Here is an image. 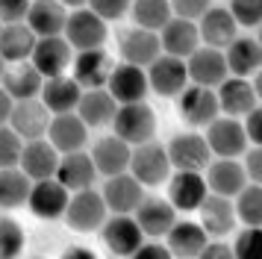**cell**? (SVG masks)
Here are the masks:
<instances>
[{
  "label": "cell",
  "instance_id": "53",
  "mask_svg": "<svg viewBox=\"0 0 262 259\" xmlns=\"http://www.w3.org/2000/svg\"><path fill=\"white\" fill-rule=\"evenodd\" d=\"M33 259H41V256H33Z\"/></svg>",
  "mask_w": 262,
  "mask_h": 259
},
{
  "label": "cell",
  "instance_id": "41",
  "mask_svg": "<svg viewBox=\"0 0 262 259\" xmlns=\"http://www.w3.org/2000/svg\"><path fill=\"white\" fill-rule=\"evenodd\" d=\"M259 227H245L236 235V242L230 245L233 259H259Z\"/></svg>",
  "mask_w": 262,
  "mask_h": 259
},
{
  "label": "cell",
  "instance_id": "43",
  "mask_svg": "<svg viewBox=\"0 0 262 259\" xmlns=\"http://www.w3.org/2000/svg\"><path fill=\"white\" fill-rule=\"evenodd\" d=\"M89 12H95L100 21H118L124 18L127 12H130V3H124V0H92V3H85Z\"/></svg>",
  "mask_w": 262,
  "mask_h": 259
},
{
  "label": "cell",
  "instance_id": "10",
  "mask_svg": "<svg viewBox=\"0 0 262 259\" xmlns=\"http://www.w3.org/2000/svg\"><path fill=\"white\" fill-rule=\"evenodd\" d=\"M71 62H74V50L68 47V41L62 35H56V38H38L36 47H33V56H30V65L38 71L41 80L62 77Z\"/></svg>",
  "mask_w": 262,
  "mask_h": 259
},
{
  "label": "cell",
  "instance_id": "30",
  "mask_svg": "<svg viewBox=\"0 0 262 259\" xmlns=\"http://www.w3.org/2000/svg\"><path fill=\"white\" fill-rule=\"evenodd\" d=\"M65 21H68V12H65L62 3H56V0H36V3H30L24 24L30 27V33L36 38H56L65 30Z\"/></svg>",
  "mask_w": 262,
  "mask_h": 259
},
{
  "label": "cell",
  "instance_id": "34",
  "mask_svg": "<svg viewBox=\"0 0 262 259\" xmlns=\"http://www.w3.org/2000/svg\"><path fill=\"white\" fill-rule=\"evenodd\" d=\"M115 112H118V103L109 97L106 89H95V92H83L74 115L80 118L85 127H112Z\"/></svg>",
  "mask_w": 262,
  "mask_h": 259
},
{
  "label": "cell",
  "instance_id": "5",
  "mask_svg": "<svg viewBox=\"0 0 262 259\" xmlns=\"http://www.w3.org/2000/svg\"><path fill=\"white\" fill-rule=\"evenodd\" d=\"M71 230L77 233H92V230H100L103 221L109 218L106 203L100 198V191L95 188H85V191H77L68 198V206H65V215H62Z\"/></svg>",
  "mask_w": 262,
  "mask_h": 259
},
{
  "label": "cell",
  "instance_id": "26",
  "mask_svg": "<svg viewBox=\"0 0 262 259\" xmlns=\"http://www.w3.org/2000/svg\"><path fill=\"white\" fill-rule=\"evenodd\" d=\"M118 50L127 65H136V68H147L162 50H159V35L147 33V30H139V27H130L118 35Z\"/></svg>",
  "mask_w": 262,
  "mask_h": 259
},
{
  "label": "cell",
  "instance_id": "6",
  "mask_svg": "<svg viewBox=\"0 0 262 259\" xmlns=\"http://www.w3.org/2000/svg\"><path fill=\"white\" fill-rule=\"evenodd\" d=\"M144 77H147V92H156L159 97H180L183 89L189 85V77H186V62L174 56H159L144 68Z\"/></svg>",
  "mask_w": 262,
  "mask_h": 259
},
{
  "label": "cell",
  "instance_id": "20",
  "mask_svg": "<svg viewBox=\"0 0 262 259\" xmlns=\"http://www.w3.org/2000/svg\"><path fill=\"white\" fill-rule=\"evenodd\" d=\"M209 191L203 183V174H189V171H177L168 177V203L174 206V212H198Z\"/></svg>",
  "mask_w": 262,
  "mask_h": 259
},
{
  "label": "cell",
  "instance_id": "24",
  "mask_svg": "<svg viewBox=\"0 0 262 259\" xmlns=\"http://www.w3.org/2000/svg\"><path fill=\"white\" fill-rule=\"evenodd\" d=\"M133 221L139 224L142 235L159 239V235H168V230L174 227L177 212H174V206H171L165 198H142V203L136 206Z\"/></svg>",
  "mask_w": 262,
  "mask_h": 259
},
{
  "label": "cell",
  "instance_id": "3",
  "mask_svg": "<svg viewBox=\"0 0 262 259\" xmlns=\"http://www.w3.org/2000/svg\"><path fill=\"white\" fill-rule=\"evenodd\" d=\"M165 153L174 171H189V174H203L206 165L212 162V153L201 133H177L165 144Z\"/></svg>",
  "mask_w": 262,
  "mask_h": 259
},
{
  "label": "cell",
  "instance_id": "48",
  "mask_svg": "<svg viewBox=\"0 0 262 259\" xmlns=\"http://www.w3.org/2000/svg\"><path fill=\"white\" fill-rule=\"evenodd\" d=\"M130 259H174L171 253H168L165 245H159V242H150V245H142L136 253H133Z\"/></svg>",
  "mask_w": 262,
  "mask_h": 259
},
{
  "label": "cell",
  "instance_id": "49",
  "mask_svg": "<svg viewBox=\"0 0 262 259\" xmlns=\"http://www.w3.org/2000/svg\"><path fill=\"white\" fill-rule=\"evenodd\" d=\"M198 259H233V250L224 242H206V247L201 250Z\"/></svg>",
  "mask_w": 262,
  "mask_h": 259
},
{
  "label": "cell",
  "instance_id": "52",
  "mask_svg": "<svg viewBox=\"0 0 262 259\" xmlns=\"http://www.w3.org/2000/svg\"><path fill=\"white\" fill-rule=\"evenodd\" d=\"M3 71H6V62H3V59H0V77H3Z\"/></svg>",
  "mask_w": 262,
  "mask_h": 259
},
{
  "label": "cell",
  "instance_id": "28",
  "mask_svg": "<svg viewBox=\"0 0 262 259\" xmlns=\"http://www.w3.org/2000/svg\"><path fill=\"white\" fill-rule=\"evenodd\" d=\"M48 141L53 144V150L65 156V153H77L85 147L89 141V127H85L80 118L74 115H53L48 127Z\"/></svg>",
  "mask_w": 262,
  "mask_h": 259
},
{
  "label": "cell",
  "instance_id": "22",
  "mask_svg": "<svg viewBox=\"0 0 262 259\" xmlns=\"http://www.w3.org/2000/svg\"><path fill=\"white\" fill-rule=\"evenodd\" d=\"M224 62H227V74L248 80L250 74H259V62H262V47L259 38L253 35H236L230 47H224Z\"/></svg>",
  "mask_w": 262,
  "mask_h": 259
},
{
  "label": "cell",
  "instance_id": "32",
  "mask_svg": "<svg viewBox=\"0 0 262 259\" xmlns=\"http://www.w3.org/2000/svg\"><path fill=\"white\" fill-rule=\"evenodd\" d=\"M45 80L38 77V71L30 62H18V65H6L3 77H0V89L12 97V103L21 100H36L41 94Z\"/></svg>",
  "mask_w": 262,
  "mask_h": 259
},
{
  "label": "cell",
  "instance_id": "47",
  "mask_svg": "<svg viewBox=\"0 0 262 259\" xmlns=\"http://www.w3.org/2000/svg\"><path fill=\"white\" fill-rule=\"evenodd\" d=\"M245 177H248V183H256L259 186L262 180V150L259 147H250V150H245Z\"/></svg>",
  "mask_w": 262,
  "mask_h": 259
},
{
  "label": "cell",
  "instance_id": "12",
  "mask_svg": "<svg viewBox=\"0 0 262 259\" xmlns=\"http://www.w3.org/2000/svg\"><path fill=\"white\" fill-rule=\"evenodd\" d=\"M74 74L71 80L83 89V92H95V89H106V80L112 68H115V62L109 59V53L103 47H97V50H85V53H77L74 56Z\"/></svg>",
  "mask_w": 262,
  "mask_h": 259
},
{
  "label": "cell",
  "instance_id": "13",
  "mask_svg": "<svg viewBox=\"0 0 262 259\" xmlns=\"http://www.w3.org/2000/svg\"><path fill=\"white\" fill-rule=\"evenodd\" d=\"M106 92L109 97L118 106H130V103H144V94H147V77L142 68L121 62L112 68L106 80Z\"/></svg>",
  "mask_w": 262,
  "mask_h": 259
},
{
  "label": "cell",
  "instance_id": "17",
  "mask_svg": "<svg viewBox=\"0 0 262 259\" xmlns=\"http://www.w3.org/2000/svg\"><path fill=\"white\" fill-rule=\"evenodd\" d=\"M215 100H218V112L221 115L236 118V121H242L253 106H259V97L250 89V80H238V77H227L215 89Z\"/></svg>",
  "mask_w": 262,
  "mask_h": 259
},
{
  "label": "cell",
  "instance_id": "16",
  "mask_svg": "<svg viewBox=\"0 0 262 259\" xmlns=\"http://www.w3.org/2000/svg\"><path fill=\"white\" fill-rule=\"evenodd\" d=\"M56 165H59V153L53 150V144H50L48 139L24 141V150H21L18 171H21L30 183L53 180V174H56Z\"/></svg>",
  "mask_w": 262,
  "mask_h": 259
},
{
  "label": "cell",
  "instance_id": "25",
  "mask_svg": "<svg viewBox=\"0 0 262 259\" xmlns=\"http://www.w3.org/2000/svg\"><path fill=\"white\" fill-rule=\"evenodd\" d=\"M201 215V230L206 233V239H224L233 233L236 227V212H233V200L218 198V195H206L203 203L198 206Z\"/></svg>",
  "mask_w": 262,
  "mask_h": 259
},
{
  "label": "cell",
  "instance_id": "19",
  "mask_svg": "<svg viewBox=\"0 0 262 259\" xmlns=\"http://www.w3.org/2000/svg\"><path fill=\"white\" fill-rule=\"evenodd\" d=\"M100 198L106 203V212H112V215H133L144 198V188L130 174H118V177H106Z\"/></svg>",
  "mask_w": 262,
  "mask_h": 259
},
{
  "label": "cell",
  "instance_id": "8",
  "mask_svg": "<svg viewBox=\"0 0 262 259\" xmlns=\"http://www.w3.org/2000/svg\"><path fill=\"white\" fill-rule=\"evenodd\" d=\"M186 77H189V85H201V89H212L215 92L230 77L224 62V50H212V47L201 45L186 59Z\"/></svg>",
  "mask_w": 262,
  "mask_h": 259
},
{
  "label": "cell",
  "instance_id": "27",
  "mask_svg": "<svg viewBox=\"0 0 262 259\" xmlns=\"http://www.w3.org/2000/svg\"><path fill=\"white\" fill-rule=\"evenodd\" d=\"M68 191L56 183V180H41V183H33L30 186V198H27V206L36 218H45V221H53V218H62L65 215V206H68Z\"/></svg>",
  "mask_w": 262,
  "mask_h": 259
},
{
  "label": "cell",
  "instance_id": "1",
  "mask_svg": "<svg viewBox=\"0 0 262 259\" xmlns=\"http://www.w3.org/2000/svg\"><path fill=\"white\" fill-rule=\"evenodd\" d=\"M127 174L139 183V186H162L171 177V162H168V153L162 141H147V144H139L133 147L130 153V168Z\"/></svg>",
  "mask_w": 262,
  "mask_h": 259
},
{
  "label": "cell",
  "instance_id": "18",
  "mask_svg": "<svg viewBox=\"0 0 262 259\" xmlns=\"http://www.w3.org/2000/svg\"><path fill=\"white\" fill-rule=\"evenodd\" d=\"M95 177H97V171H95V165H92V156L83 150H77V153L59 156V165H56L53 180L68 195H77V191H85V188L95 186Z\"/></svg>",
  "mask_w": 262,
  "mask_h": 259
},
{
  "label": "cell",
  "instance_id": "21",
  "mask_svg": "<svg viewBox=\"0 0 262 259\" xmlns=\"http://www.w3.org/2000/svg\"><path fill=\"white\" fill-rule=\"evenodd\" d=\"M201 47V38H198V24L191 21H180L171 15V21L159 30V50L165 56H174V59H186Z\"/></svg>",
  "mask_w": 262,
  "mask_h": 259
},
{
  "label": "cell",
  "instance_id": "4",
  "mask_svg": "<svg viewBox=\"0 0 262 259\" xmlns=\"http://www.w3.org/2000/svg\"><path fill=\"white\" fill-rule=\"evenodd\" d=\"M62 38L77 53L97 50V47H103V41H106V24L100 21L95 12H89V6H80L77 12L68 15L65 30H62Z\"/></svg>",
  "mask_w": 262,
  "mask_h": 259
},
{
  "label": "cell",
  "instance_id": "37",
  "mask_svg": "<svg viewBox=\"0 0 262 259\" xmlns=\"http://www.w3.org/2000/svg\"><path fill=\"white\" fill-rule=\"evenodd\" d=\"M30 180H27L18 168H6L0 171V209H18L24 206L30 198Z\"/></svg>",
  "mask_w": 262,
  "mask_h": 259
},
{
  "label": "cell",
  "instance_id": "50",
  "mask_svg": "<svg viewBox=\"0 0 262 259\" xmlns=\"http://www.w3.org/2000/svg\"><path fill=\"white\" fill-rule=\"evenodd\" d=\"M12 97H9V94L3 92V89H0V127H6V124H9V115H12Z\"/></svg>",
  "mask_w": 262,
  "mask_h": 259
},
{
  "label": "cell",
  "instance_id": "36",
  "mask_svg": "<svg viewBox=\"0 0 262 259\" xmlns=\"http://www.w3.org/2000/svg\"><path fill=\"white\" fill-rule=\"evenodd\" d=\"M130 15L139 30L159 35V30L171 21V3L168 0H136L130 3Z\"/></svg>",
  "mask_w": 262,
  "mask_h": 259
},
{
  "label": "cell",
  "instance_id": "35",
  "mask_svg": "<svg viewBox=\"0 0 262 259\" xmlns=\"http://www.w3.org/2000/svg\"><path fill=\"white\" fill-rule=\"evenodd\" d=\"M36 35L30 33L27 24H12V27H0V59L6 65H18V62H30L33 47H36Z\"/></svg>",
  "mask_w": 262,
  "mask_h": 259
},
{
  "label": "cell",
  "instance_id": "39",
  "mask_svg": "<svg viewBox=\"0 0 262 259\" xmlns=\"http://www.w3.org/2000/svg\"><path fill=\"white\" fill-rule=\"evenodd\" d=\"M21 250H24L21 224L9 218V215H0V259H18Z\"/></svg>",
  "mask_w": 262,
  "mask_h": 259
},
{
  "label": "cell",
  "instance_id": "51",
  "mask_svg": "<svg viewBox=\"0 0 262 259\" xmlns=\"http://www.w3.org/2000/svg\"><path fill=\"white\" fill-rule=\"evenodd\" d=\"M59 259H97V256L89 250V247H68Z\"/></svg>",
  "mask_w": 262,
  "mask_h": 259
},
{
  "label": "cell",
  "instance_id": "38",
  "mask_svg": "<svg viewBox=\"0 0 262 259\" xmlns=\"http://www.w3.org/2000/svg\"><path fill=\"white\" fill-rule=\"evenodd\" d=\"M233 212H236V221H242L245 227H259V221H262V186L248 183L236 195Z\"/></svg>",
  "mask_w": 262,
  "mask_h": 259
},
{
  "label": "cell",
  "instance_id": "7",
  "mask_svg": "<svg viewBox=\"0 0 262 259\" xmlns=\"http://www.w3.org/2000/svg\"><path fill=\"white\" fill-rule=\"evenodd\" d=\"M206 147L215 159H236L248 150V139H245V130H242V121L236 118H224L218 115L206 127Z\"/></svg>",
  "mask_w": 262,
  "mask_h": 259
},
{
  "label": "cell",
  "instance_id": "42",
  "mask_svg": "<svg viewBox=\"0 0 262 259\" xmlns=\"http://www.w3.org/2000/svg\"><path fill=\"white\" fill-rule=\"evenodd\" d=\"M227 12H230V18L236 21V27L238 24H242V27H259V21H262L259 0H233V3L227 6Z\"/></svg>",
  "mask_w": 262,
  "mask_h": 259
},
{
  "label": "cell",
  "instance_id": "54",
  "mask_svg": "<svg viewBox=\"0 0 262 259\" xmlns=\"http://www.w3.org/2000/svg\"><path fill=\"white\" fill-rule=\"evenodd\" d=\"M112 259H115V256H112Z\"/></svg>",
  "mask_w": 262,
  "mask_h": 259
},
{
  "label": "cell",
  "instance_id": "44",
  "mask_svg": "<svg viewBox=\"0 0 262 259\" xmlns=\"http://www.w3.org/2000/svg\"><path fill=\"white\" fill-rule=\"evenodd\" d=\"M209 6H212V3H206V0H177V3H171V15L180 18V21L198 24Z\"/></svg>",
  "mask_w": 262,
  "mask_h": 259
},
{
  "label": "cell",
  "instance_id": "40",
  "mask_svg": "<svg viewBox=\"0 0 262 259\" xmlns=\"http://www.w3.org/2000/svg\"><path fill=\"white\" fill-rule=\"evenodd\" d=\"M21 150H24V141L18 139L9 127H0V171H6V168H18V162H21Z\"/></svg>",
  "mask_w": 262,
  "mask_h": 259
},
{
  "label": "cell",
  "instance_id": "33",
  "mask_svg": "<svg viewBox=\"0 0 262 259\" xmlns=\"http://www.w3.org/2000/svg\"><path fill=\"white\" fill-rule=\"evenodd\" d=\"M206 242L209 239L201 230V224L186 221V218L183 221H174V227L165 235V247L174 259H198L201 250L206 247Z\"/></svg>",
  "mask_w": 262,
  "mask_h": 259
},
{
  "label": "cell",
  "instance_id": "45",
  "mask_svg": "<svg viewBox=\"0 0 262 259\" xmlns=\"http://www.w3.org/2000/svg\"><path fill=\"white\" fill-rule=\"evenodd\" d=\"M27 0H0V27H12V24L27 21Z\"/></svg>",
  "mask_w": 262,
  "mask_h": 259
},
{
  "label": "cell",
  "instance_id": "23",
  "mask_svg": "<svg viewBox=\"0 0 262 259\" xmlns=\"http://www.w3.org/2000/svg\"><path fill=\"white\" fill-rule=\"evenodd\" d=\"M236 21L230 18L227 6H209L203 12V18L198 21V38L203 47H212V50H224L230 47V41L236 38Z\"/></svg>",
  "mask_w": 262,
  "mask_h": 259
},
{
  "label": "cell",
  "instance_id": "29",
  "mask_svg": "<svg viewBox=\"0 0 262 259\" xmlns=\"http://www.w3.org/2000/svg\"><path fill=\"white\" fill-rule=\"evenodd\" d=\"M130 153L133 147L130 144H124L121 139L115 136H103V139L95 141V147H92V165H95L97 174L103 177H118V174H127V168H130Z\"/></svg>",
  "mask_w": 262,
  "mask_h": 259
},
{
  "label": "cell",
  "instance_id": "11",
  "mask_svg": "<svg viewBox=\"0 0 262 259\" xmlns=\"http://www.w3.org/2000/svg\"><path fill=\"white\" fill-rule=\"evenodd\" d=\"M50 112L45 109L41 100H21V103L12 106V115H9V124L6 127L12 130L21 141H38L48 136L50 127Z\"/></svg>",
  "mask_w": 262,
  "mask_h": 259
},
{
  "label": "cell",
  "instance_id": "46",
  "mask_svg": "<svg viewBox=\"0 0 262 259\" xmlns=\"http://www.w3.org/2000/svg\"><path fill=\"white\" fill-rule=\"evenodd\" d=\"M242 130H245L248 144L259 147V144H262V109H259V106H253L248 115L242 118Z\"/></svg>",
  "mask_w": 262,
  "mask_h": 259
},
{
  "label": "cell",
  "instance_id": "31",
  "mask_svg": "<svg viewBox=\"0 0 262 259\" xmlns=\"http://www.w3.org/2000/svg\"><path fill=\"white\" fill-rule=\"evenodd\" d=\"M80 97H83V89L68 74L53 77V80H45L41 94H38V100L45 103V109H48L50 115H71V112H77Z\"/></svg>",
  "mask_w": 262,
  "mask_h": 259
},
{
  "label": "cell",
  "instance_id": "14",
  "mask_svg": "<svg viewBox=\"0 0 262 259\" xmlns=\"http://www.w3.org/2000/svg\"><path fill=\"white\" fill-rule=\"evenodd\" d=\"M177 109L180 118L189 124V127H209L218 112V100H215L212 89H201V85H186L183 94L177 97Z\"/></svg>",
  "mask_w": 262,
  "mask_h": 259
},
{
  "label": "cell",
  "instance_id": "15",
  "mask_svg": "<svg viewBox=\"0 0 262 259\" xmlns=\"http://www.w3.org/2000/svg\"><path fill=\"white\" fill-rule=\"evenodd\" d=\"M203 183H206V191L209 195H218V198L233 200L248 186V177H245V168L236 159H212L203 171Z\"/></svg>",
  "mask_w": 262,
  "mask_h": 259
},
{
  "label": "cell",
  "instance_id": "9",
  "mask_svg": "<svg viewBox=\"0 0 262 259\" xmlns=\"http://www.w3.org/2000/svg\"><path fill=\"white\" fill-rule=\"evenodd\" d=\"M100 239L115 259H130L144 245V235L139 224L133 221V215H109L100 227Z\"/></svg>",
  "mask_w": 262,
  "mask_h": 259
},
{
  "label": "cell",
  "instance_id": "2",
  "mask_svg": "<svg viewBox=\"0 0 262 259\" xmlns=\"http://www.w3.org/2000/svg\"><path fill=\"white\" fill-rule=\"evenodd\" d=\"M112 136L121 139L130 147L147 144L156 136V112L147 103H130V106H118L115 121H112Z\"/></svg>",
  "mask_w": 262,
  "mask_h": 259
}]
</instances>
